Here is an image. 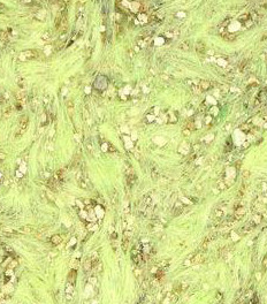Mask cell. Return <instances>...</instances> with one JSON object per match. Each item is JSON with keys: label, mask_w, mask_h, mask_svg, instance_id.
<instances>
[{"label": "cell", "mask_w": 267, "mask_h": 304, "mask_svg": "<svg viewBox=\"0 0 267 304\" xmlns=\"http://www.w3.org/2000/svg\"><path fill=\"white\" fill-rule=\"evenodd\" d=\"M28 125H29V118H28V115L21 116L20 123H18V128H17L16 132H15V138H20L21 136L23 135L25 131H27Z\"/></svg>", "instance_id": "cell-1"}, {"label": "cell", "mask_w": 267, "mask_h": 304, "mask_svg": "<svg viewBox=\"0 0 267 304\" xmlns=\"http://www.w3.org/2000/svg\"><path fill=\"white\" fill-rule=\"evenodd\" d=\"M37 56H38V52L37 51H34V50L23 51V52L20 54V58L22 60H32V59H36Z\"/></svg>", "instance_id": "cell-2"}, {"label": "cell", "mask_w": 267, "mask_h": 304, "mask_svg": "<svg viewBox=\"0 0 267 304\" xmlns=\"http://www.w3.org/2000/svg\"><path fill=\"white\" fill-rule=\"evenodd\" d=\"M245 213H246V208L244 205H241V206H238L237 208H235V212L233 214L235 221H240L244 215H245Z\"/></svg>", "instance_id": "cell-3"}, {"label": "cell", "mask_w": 267, "mask_h": 304, "mask_svg": "<svg viewBox=\"0 0 267 304\" xmlns=\"http://www.w3.org/2000/svg\"><path fill=\"white\" fill-rule=\"evenodd\" d=\"M35 232V227L30 226V225H27V226H22L20 229H18V233H24V234H30Z\"/></svg>", "instance_id": "cell-4"}, {"label": "cell", "mask_w": 267, "mask_h": 304, "mask_svg": "<svg viewBox=\"0 0 267 304\" xmlns=\"http://www.w3.org/2000/svg\"><path fill=\"white\" fill-rule=\"evenodd\" d=\"M196 51L199 55H203L205 53V44L203 42H198L196 44Z\"/></svg>", "instance_id": "cell-5"}, {"label": "cell", "mask_w": 267, "mask_h": 304, "mask_svg": "<svg viewBox=\"0 0 267 304\" xmlns=\"http://www.w3.org/2000/svg\"><path fill=\"white\" fill-rule=\"evenodd\" d=\"M127 182H128L129 187L134 186V183L136 182V175H135V174H134L132 172H131V173H128V174H127Z\"/></svg>", "instance_id": "cell-6"}, {"label": "cell", "mask_w": 267, "mask_h": 304, "mask_svg": "<svg viewBox=\"0 0 267 304\" xmlns=\"http://www.w3.org/2000/svg\"><path fill=\"white\" fill-rule=\"evenodd\" d=\"M76 277H77V271H76V270H70V272H69V274H68L69 282L74 284L75 281H76Z\"/></svg>", "instance_id": "cell-7"}, {"label": "cell", "mask_w": 267, "mask_h": 304, "mask_svg": "<svg viewBox=\"0 0 267 304\" xmlns=\"http://www.w3.org/2000/svg\"><path fill=\"white\" fill-rule=\"evenodd\" d=\"M47 186H49V188L52 190V191H54V192L58 191V188H56V182H55V180L53 179V177H51L49 181H47Z\"/></svg>", "instance_id": "cell-8"}, {"label": "cell", "mask_w": 267, "mask_h": 304, "mask_svg": "<svg viewBox=\"0 0 267 304\" xmlns=\"http://www.w3.org/2000/svg\"><path fill=\"white\" fill-rule=\"evenodd\" d=\"M198 87H199V89L200 90H204V91H206V90H208L209 88H211V83H209L208 81H200L199 82V84H198Z\"/></svg>", "instance_id": "cell-9"}, {"label": "cell", "mask_w": 267, "mask_h": 304, "mask_svg": "<svg viewBox=\"0 0 267 304\" xmlns=\"http://www.w3.org/2000/svg\"><path fill=\"white\" fill-rule=\"evenodd\" d=\"M0 42H1L2 45H6L8 42V35L5 30H1L0 31Z\"/></svg>", "instance_id": "cell-10"}, {"label": "cell", "mask_w": 267, "mask_h": 304, "mask_svg": "<svg viewBox=\"0 0 267 304\" xmlns=\"http://www.w3.org/2000/svg\"><path fill=\"white\" fill-rule=\"evenodd\" d=\"M183 211H184L183 204H181V203H176L175 206H174V214H175V215H179L180 213H182Z\"/></svg>", "instance_id": "cell-11"}, {"label": "cell", "mask_w": 267, "mask_h": 304, "mask_svg": "<svg viewBox=\"0 0 267 304\" xmlns=\"http://www.w3.org/2000/svg\"><path fill=\"white\" fill-rule=\"evenodd\" d=\"M92 267H93V265H92V262H91L90 257H89V258L85 259V262H84V264H83V268H84L85 272H89Z\"/></svg>", "instance_id": "cell-12"}, {"label": "cell", "mask_w": 267, "mask_h": 304, "mask_svg": "<svg viewBox=\"0 0 267 304\" xmlns=\"http://www.w3.org/2000/svg\"><path fill=\"white\" fill-rule=\"evenodd\" d=\"M61 241H62L61 236L58 235V234H55V235H53L52 237H51V243H52L53 245H58V244H60V243H61Z\"/></svg>", "instance_id": "cell-13"}, {"label": "cell", "mask_w": 267, "mask_h": 304, "mask_svg": "<svg viewBox=\"0 0 267 304\" xmlns=\"http://www.w3.org/2000/svg\"><path fill=\"white\" fill-rule=\"evenodd\" d=\"M253 207L257 210V213H261V212L265 210V206H264V204H261V203H258V202H255V204H253Z\"/></svg>", "instance_id": "cell-14"}, {"label": "cell", "mask_w": 267, "mask_h": 304, "mask_svg": "<svg viewBox=\"0 0 267 304\" xmlns=\"http://www.w3.org/2000/svg\"><path fill=\"white\" fill-rule=\"evenodd\" d=\"M65 291H66V294L73 295V293H74V284L70 283V282H68V283H67V286H66Z\"/></svg>", "instance_id": "cell-15"}, {"label": "cell", "mask_w": 267, "mask_h": 304, "mask_svg": "<svg viewBox=\"0 0 267 304\" xmlns=\"http://www.w3.org/2000/svg\"><path fill=\"white\" fill-rule=\"evenodd\" d=\"M203 255L200 252H198V253H196L195 255V257H193V259H192V263H195V264H198V263H200V262H203Z\"/></svg>", "instance_id": "cell-16"}, {"label": "cell", "mask_w": 267, "mask_h": 304, "mask_svg": "<svg viewBox=\"0 0 267 304\" xmlns=\"http://www.w3.org/2000/svg\"><path fill=\"white\" fill-rule=\"evenodd\" d=\"M255 227H256V225L253 224L252 221H251L250 224H246L245 226L243 227V230H244V232H251V230H252V229H253V228H255Z\"/></svg>", "instance_id": "cell-17"}, {"label": "cell", "mask_w": 267, "mask_h": 304, "mask_svg": "<svg viewBox=\"0 0 267 304\" xmlns=\"http://www.w3.org/2000/svg\"><path fill=\"white\" fill-rule=\"evenodd\" d=\"M260 221H261V215H260V213H256L252 218V222L255 225H258Z\"/></svg>", "instance_id": "cell-18"}, {"label": "cell", "mask_w": 267, "mask_h": 304, "mask_svg": "<svg viewBox=\"0 0 267 304\" xmlns=\"http://www.w3.org/2000/svg\"><path fill=\"white\" fill-rule=\"evenodd\" d=\"M70 267H71V270H77V267H78V265H79V263H78V260L77 259H74V260H71L70 262Z\"/></svg>", "instance_id": "cell-19"}, {"label": "cell", "mask_w": 267, "mask_h": 304, "mask_svg": "<svg viewBox=\"0 0 267 304\" xmlns=\"http://www.w3.org/2000/svg\"><path fill=\"white\" fill-rule=\"evenodd\" d=\"M181 49H182V50H184V51H189V50H190L189 42H184L183 44H181Z\"/></svg>", "instance_id": "cell-20"}, {"label": "cell", "mask_w": 267, "mask_h": 304, "mask_svg": "<svg viewBox=\"0 0 267 304\" xmlns=\"http://www.w3.org/2000/svg\"><path fill=\"white\" fill-rule=\"evenodd\" d=\"M96 268H97L96 271L98 272V273H99V272H103V263H101V262L98 263V264L96 265Z\"/></svg>", "instance_id": "cell-21"}, {"label": "cell", "mask_w": 267, "mask_h": 304, "mask_svg": "<svg viewBox=\"0 0 267 304\" xmlns=\"http://www.w3.org/2000/svg\"><path fill=\"white\" fill-rule=\"evenodd\" d=\"M56 177H58L59 181H62V180H63V173H62V170H58V172H56Z\"/></svg>", "instance_id": "cell-22"}, {"label": "cell", "mask_w": 267, "mask_h": 304, "mask_svg": "<svg viewBox=\"0 0 267 304\" xmlns=\"http://www.w3.org/2000/svg\"><path fill=\"white\" fill-rule=\"evenodd\" d=\"M89 283H90L91 286H92V284H96L97 283V278L96 277H91L90 279H89Z\"/></svg>", "instance_id": "cell-23"}, {"label": "cell", "mask_w": 267, "mask_h": 304, "mask_svg": "<svg viewBox=\"0 0 267 304\" xmlns=\"http://www.w3.org/2000/svg\"><path fill=\"white\" fill-rule=\"evenodd\" d=\"M241 129L244 130V131H247V130H250V129H251V126L250 125H242V126H241Z\"/></svg>", "instance_id": "cell-24"}, {"label": "cell", "mask_w": 267, "mask_h": 304, "mask_svg": "<svg viewBox=\"0 0 267 304\" xmlns=\"http://www.w3.org/2000/svg\"><path fill=\"white\" fill-rule=\"evenodd\" d=\"M12 273H13V270L12 268H8V270L5 272V275L6 277H9V275H12Z\"/></svg>", "instance_id": "cell-25"}, {"label": "cell", "mask_w": 267, "mask_h": 304, "mask_svg": "<svg viewBox=\"0 0 267 304\" xmlns=\"http://www.w3.org/2000/svg\"><path fill=\"white\" fill-rule=\"evenodd\" d=\"M43 39H44V40H47V39H50V32H46V34H44V35H43Z\"/></svg>", "instance_id": "cell-26"}, {"label": "cell", "mask_w": 267, "mask_h": 304, "mask_svg": "<svg viewBox=\"0 0 267 304\" xmlns=\"http://www.w3.org/2000/svg\"><path fill=\"white\" fill-rule=\"evenodd\" d=\"M247 176H250V172H249V170H244V172H243V177H244V179H246Z\"/></svg>", "instance_id": "cell-27"}, {"label": "cell", "mask_w": 267, "mask_h": 304, "mask_svg": "<svg viewBox=\"0 0 267 304\" xmlns=\"http://www.w3.org/2000/svg\"><path fill=\"white\" fill-rule=\"evenodd\" d=\"M16 265H17V262H15V260H14V262H12V264L9 265V267H8V268H12V270H13V268H14Z\"/></svg>", "instance_id": "cell-28"}, {"label": "cell", "mask_w": 267, "mask_h": 304, "mask_svg": "<svg viewBox=\"0 0 267 304\" xmlns=\"http://www.w3.org/2000/svg\"><path fill=\"white\" fill-rule=\"evenodd\" d=\"M141 273H142V271L139 270V268H136V270H135V275H136V277H139Z\"/></svg>", "instance_id": "cell-29"}, {"label": "cell", "mask_w": 267, "mask_h": 304, "mask_svg": "<svg viewBox=\"0 0 267 304\" xmlns=\"http://www.w3.org/2000/svg\"><path fill=\"white\" fill-rule=\"evenodd\" d=\"M0 11H1V12L6 11V6L4 4H1V2H0Z\"/></svg>", "instance_id": "cell-30"}, {"label": "cell", "mask_w": 267, "mask_h": 304, "mask_svg": "<svg viewBox=\"0 0 267 304\" xmlns=\"http://www.w3.org/2000/svg\"><path fill=\"white\" fill-rule=\"evenodd\" d=\"M83 203H84V204H85V205H90V203H91V201H90V199H84V202H83Z\"/></svg>", "instance_id": "cell-31"}, {"label": "cell", "mask_w": 267, "mask_h": 304, "mask_svg": "<svg viewBox=\"0 0 267 304\" xmlns=\"http://www.w3.org/2000/svg\"><path fill=\"white\" fill-rule=\"evenodd\" d=\"M66 298L68 300V301H70L71 298H73V295H69V294H66Z\"/></svg>", "instance_id": "cell-32"}, {"label": "cell", "mask_w": 267, "mask_h": 304, "mask_svg": "<svg viewBox=\"0 0 267 304\" xmlns=\"http://www.w3.org/2000/svg\"><path fill=\"white\" fill-rule=\"evenodd\" d=\"M0 300H4V293L0 291Z\"/></svg>", "instance_id": "cell-33"}, {"label": "cell", "mask_w": 267, "mask_h": 304, "mask_svg": "<svg viewBox=\"0 0 267 304\" xmlns=\"http://www.w3.org/2000/svg\"><path fill=\"white\" fill-rule=\"evenodd\" d=\"M109 151H115V149H114V146H112V145H111V146H109Z\"/></svg>", "instance_id": "cell-34"}, {"label": "cell", "mask_w": 267, "mask_h": 304, "mask_svg": "<svg viewBox=\"0 0 267 304\" xmlns=\"http://www.w3.org/2000/svg\"><path fill=\"white\" fill-rule=\"evenodd\" d=\"M1 212H2V206L0 205V214H1Z\"/></svg>", "instance_id": "cell-35"}, {"label": "cell", "mask_w": 267, "mask_h": 304, "mask_svg": "<svg viewBox=\"0 0 267 304\" xmlns=\"http://www.w3.org/2000/svg\"><path fill=\"white\" fill-rule=\"evenodd\" d=\"M2 302H4V301H2V300H0V304H1Z\"/></svg>", "instance_id": "cell-36"}]
</instances>
